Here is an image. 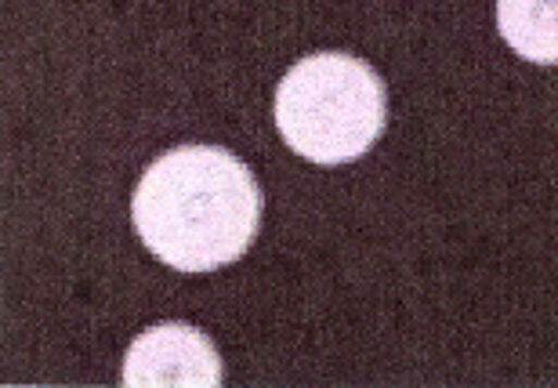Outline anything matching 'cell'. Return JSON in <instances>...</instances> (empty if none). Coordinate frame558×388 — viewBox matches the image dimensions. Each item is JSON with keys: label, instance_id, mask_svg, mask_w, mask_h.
<instances>
[{"label": "cell", "instance_id": "cell-4", "mask_svg": "<svg viewBox=\"0 0 558 388\" xmlns=\"http://www.w3.org/2000/svg\"><path fill=\"white\" fill-rule=\"evenodd\" d=\"M497 26L530 62H558V0H497Z\"/></svg>", "mask_w": 558, "mask_h": 388}, {"label": "cell", "instance_id": "cell-3", "mask_svg": "<svg viewBox=\"0 0 558 388\" xmlns=\"http://www.w3.org/2000/svg\"><path fill=\"white\" fill-rule=\"evenodd\" d=\"M128 388H210L221 385V360L207 335L185 324L145 330L128 349Z\"/></svg>", "mask_w": 558, "mask_h": 388}, {"label": "cell", "instance_id": "cell-2", "mask_svg": "<svg viewBox=\"0 0 558 388\" xmlns=\"http://www.w3.org/2000/svg\"><path fill=\"white\" fill-rule=\"evenodd\" d=\"M276 128L312 163L363 157L385 131V87L352 54L301 59L276 92Z\"/></svg>", "mask_w": 558, "mask_h": 388}, {"label": "cell", "instance_id": "cell-1", "mask_svg": "<svg viewBox=\"0 0 558 388\" xmlns=\"http://www.w3.org/2000/svg\"><path fill=\"white\" fill-rule=\"evenodd\" d=\"M135 229L156 258L182 272H207L251 247L262 218L254 174L226 149H171L142 174L131 199Z\"/></svg>", "mask_w": 558, "mask_h": 388}]
</instances>
